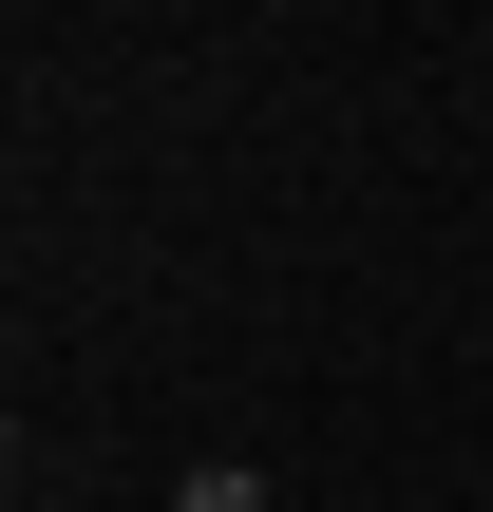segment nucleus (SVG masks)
I'll list each match as a JSON object with an SVG mask.
<instances>
[{"mask_svg":"<svg viewBox=\"0 0 493 512\" xmlns=\"http://www.w3.org/2000/svg\"><path fill=\"white\" fill-rule=\"evenodd\" d=\"M171 512H285V494H266L247 456H209V475H190V494H171Z\"/></svg>","mask_w":493,"mask_h":512,"instance_id":"f257e3e1","label":"nucleus"}]
</instances>
